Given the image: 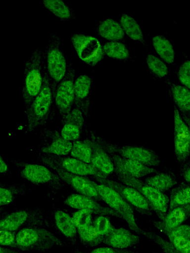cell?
<instances>
[{
  "instance_id": "16",
  "label": "cell",
  "mask_w": 190,
  "mask_h": 253,
  "mask_svg": "<svg viewBox=\"0 0 190 253\" xmlns=\"http://www.w3.org/2000/svg\"><path fill=\"white\" fill-rule=\"evenodd\" d=\"M174 150L177 161L181 163L190 156V126L182 118L174 106Z\"/></svg>"
},
{
  "instance_id": "40",
  "label": "cell",
  "mask_w": 190,
  "mask_h": 253,
  "mask_svg": "<svg viewBox=\"0 0 190 253\" xmlns=\"http://www.w3.org/2000/svg\"><path fill=\"white\" fill-rule=\"evenodd\" d=\"M93 212L88 210H78L71 216L77 229L85 228L93 223Z\"/></svg>"
},
{
  "instance_id": "4",
  "label": "cell",
  "mask_w": 190,
  "mask_h": 253,
  "mask_svg": "<svg viewBox=\"0 0 190 253\" xmlns=\"http://www.w3.org/2000/svg\"><path fill=\"white\" fill-rule=\"evenodd\" d=\"M43 52L42 48L38 47L24 64L21 94L25 110L40 92L43 86Z\"/></svg>"
},
{
  "instance_id": "47",
  "label": "cell",
  "mask_w": 190,
  "mask_h": 253,
  "mask_svg": "<svg viewBox=\"0 0 190 253\" xmlns=\"http://www.w3.org/2000/svg\"><path fill=\"white\" fill-rule=\"evenodd\" d=\"M7 212V211L5 210L4 207L0 208V218L5 214Z\"/></svg>"
},
{
  "instance_id": "39",
  "label": "cell",
  "mask_w": 190,
  "mask_h": 253,
  "mask_svg": "<svg viewBox=\"0 0 190 253\" xmlns=\"http://www.w3.org/2000/svg\"><path fill=\"white\" fill-rule=\"evenodd\" d=\"M93 225L98 234L103 238L109 235L115 228L109 217L102 215H96L93 221Z\"/></svg>"
},
{
  "instance_id": "25",
  "label": "cell",
  "mask_w": 190,
  "mask_h": 253,
  "mask_svg": "<svg viewBox=\"0 0 190 253\" xmlns=\"http://www.w3.org/2000/svg\"><path fill=\"white\" fill-rule=\"evenodd\" d=\"M171 88L174 106L179 111L182 118L190 126V93L187 87L174 84L169 80L166 81Z\"/></svg>"
},
{
  "instance_id": "34",
  "label": "cell",
  "mask_w": 190,
  "mask_h": 253,
  "mask_svg": "<svg viewBox=\"0 0 190 253\" xmlns=\"http://www.w3.org/2000/svg\"><path fill=\"white\" fill-rule=\"evenodd\" d=\"M77 235L81 243L86 247H95L102 243L103 238L100 236L93 223L83 229H77Z\"/></svg>"
},
{
  "instance_id": "44",
  "label": "cell",
  "mask_w": 190,
  "mask_h": 253,
  "mask_svg": "<svg viewBox=\"0 0 190 253\" xmlns=\"http://www.w3.org/2000/svg\"><path fill=\"white\" fill-rule=\"evenodd\" d=\"M180 174L183 177L184 181L190 183V162L188 159L181 163L179 169Z\"/></svg>"
},
{
  "instance_id": "15",
  "label": "cell",
  "mask_w": 190,
  "mask_h": 253,
  "mask_svg": "<svg viewBox=\"0 0 190 253\" xmlns=\"http://www.w3.org/2000/svg\"><path fill=\"white\" fill-rule=\"evenodd\" d=\"M39 136L38 153L59 156L69 155L72 142L63 138L57 130L43 127L39 130Z\"/></svg>"
},
{
  "instance_id": "20",
  "label": "cell",
  "mask_w": 190,
  "mask_h": 253,
  "mask_svg": "<svg viewBox=\"0 0 190 253\" xmlns=\"http://www.w3.org/2000/svg\"><path fill=\"white\" fill-rule=\"evenodd\" d=\"M52 224L56 231L72 247H76L77 229L71 216L66 211L54 208L52 213Z\"/></svg>"
},
{
  "instance_id": "17",
  "label": "cell",
  "mask_w": 190,
  "mask_h": 253,
  "mask_svg": "<svg viewBox=\"0 0 190 253\" xmlns=\"http://www.w3.org/2000/svg\"><path fill=\"white\" fill-rule=\"evenodd\" d=\"M106 151L110 155L114 167V172L142 179L158 171L135 160L122 157L110 151Z\"/></svg>"
},
{
  "instance_id": "12",
  "label": "cell",
  "mask_w": 190,
  "mask_h": 253,
  "mask_svg": "<svg viewBox=\"0 0 190 253\" xmlns=\"http://www.w3.org/2000/svg\"><path fill=\"white\" fill-rule=\"evenodd\" d=\"M75 76V69L70 63L68 64L65 76L58 84L55 90L54 103L61 116V119L69 113L74 106Z\"/></svg>"
},
{
  "instance_id": "27",
  "label": "cell",
  "mask_w": 190,
  "mask_h": 253,
  "mask_svg": "<svg viewBox=\"0 0 190 253\" xmlns=\"http://www.w3.org/2000/svg\"><path fill=\"white\" fill-rule=\"evenodd\" d=\"M181 253H190V226L183 224L165 234Z\"/></svg>"
},
{
  "instance_id": "14",
  "label": "cell",
  "mask_w": 190,
  "mask_h": 253,
  "mask_svg": "<svg viewBox=\"0 0 190 253\" xmlns=\"http://www.w3.org/2000/svg\"><path fill=\"white\" fill-rule=\"evenodd\" d=\"M54 171L64 182L78 194L91 197L95 200L100 198L94 185V181L88 177L70 173L55 164L45 160H38Z\"/></svg>"
},
{
  "instance_id": "28",
  "label": "cell",
  "mask_w": 190,
  "mask_h": 253,
  "mask_svg": "<svg viewBox=\"0 0 190 253\" xmlns=\"http://www.w3.org/2000/svg\"><path fill=\"white\" fill-rule=\"evenodd\" d=\"M29 190L25 183L9 184L0 182V208L12 204L18 197L25 195Z\"/></svg>"
},
{
  "instance_id": "22",
  "label": "cell",
  "mask_w": 190,
  "mask_h": 253,
  "mask_svg": "<svg viewBox=\"0 0 190 253\" xmlns=\"http://www.w3.org/2000/svg\"><path fill=\"white\" fill-rule=\"evenodd\" d=\"M93 79L87 75H81L75 79L74 106L78 108L84 116H90L91 99L90 92Z\"/></svg>"
},
{
  "instance_id": "36",
  "label": "cell",
  "mask_w": 190,
  "mask_h": 253,
  "mask_svg": "<svg viewBox=\"0 0 190 253\" xmlns=\"http://www.w3.org/2000/svg\"><path fill=\"white\" fill-rule=\"evenodd\" d=\"M139 235L143 236L155 244L163 253H181L168 240L152 230L141 228Z\"/></svg>"
},
{
  "instance_id": "24",
  "label": "cell",
  "mask_w": 190,
  "mask_h": 253,
  "mask_svg": "<svg viewBox=\"0 0 190 253\" xmlns=\"http://www.w3.org/2000/svg\"><path fill=\"white\" fill-rule=\"evenodd\" d=\"M140 242L139 234L124 227L115 228L113 231L103 238L102 243L116 250H129Z\"/></svg>"
},
{
  "instance_id": "26",
  "label": "cell",
  "mask_w": 190,
  "mask_h": 253,
  "mask_svg": "<svg viewBox=\"0 0 190 253\" xmlns=\"http://www.w3.org/2000/svg\"><path fill=\"white\" fill-rule=\"evenodd\" d=\"M143 181L163 193L170 190L178 184L175 174L167 168L162 171L158 170L144 178Z\"/></svg>"
},
{
  "instance_id": "8",
  "label": "cell",
  "mask_w": 190,
  "mask_h": 253,
  "mask_svg": "<svg viewBox=\"0 0 190 253\" xmlns=\"http://www.w3.org/2000/svg\"><path fill=\"white\" fill-rule=\"evenodd\" d=\"M95 186L100 200L108 207L118 213L128 224L131 231L139 234L141 229L138 225L134 210L115 190L103 184L94 181Z\"/></svg>"
},
{
  "instance_id": "19",
  "label": "cell",
  "mask_w": 190,
  "mask_h": 253,
  "mask_svg": "<svg viewBox=\"0 0 190 253\" xmlns=\"http://www.w3.org/2000/svg\"><path fill=\"white\" fill-rule=\"evenodd\" d=\"M64 203L68 207L77 210H88L97 215L111 216L122 219L121 216L108 207L102 206L96 200L78 193L68 195Z\"/></svg>"
},
{
  "instance_id": "32",
  "label": "cell",
  "mask_w": 190,
  "mask_h": 253,
  "mask_svg": "<svg viewBox=\"0 0 190 253\" xmlns=\"http://www.w3.org/2000/svg\"><path fill=\"white\" fill-rule=\"evenodd\" d=\"M120 23L124 33L128 37L146 45L141 28L134 18L128 14H123L120 18Z\"/></svg>"
},
{
  "instance_id": "37",
  "label": "cell",
  "mask_w": 190,
  "mask_h": 253,
  "mask_svg": "<svg viewBox=\"0 0 190 253\" xmlns=\"http://www.w3.org/2000/svg\"><path fill=\"white\" fill-rule=\"evenodd\" d=\"M69 156L84 162L91 164L92 149L88 143L84 140H76L72 142V146Z\"/></svg>"
},
{
  "instance_id": "29",
  "label": "cell",
  "mask_w": 190,
  "mask_h": 253,
  "mask_svg": "<svg viewBox=\"0 0 190 253\" xmlns=\"http://www.w3.org/2000/svg\"><path fill=\"white\" fill-rule=\"evenodd\" d=\"M95 30L101 37L112 41L123 40L125 36L121 25L110 18L99 21Z\"/></svg>"
},
{
  "instance_id": "5",
  "label": "cell",
  "mask_w": 190,
  "mask_h": 253,
  "mask_svg": "<svg viewBox=\"0 0 190 253\" xmlns=\"http://www.w3.org/2000/svg\"><path fill=\"white\" fill-rule=\"evenodd\" d=\"M50 225L45 211L39 208H22L0 218V228L16 233L26 228H48Z\"/></svg>"
},
{
  "instance_id": "9",
  "label": "cell",
  "mask_w": 190,
  "mask_h": 253,
  "mask_svg": "<svg viewBox=\"0 0 190 253\" xmlns=\"http://www.w3.org/2000/svg\"><path fill=\"white\" fill-rule=\"evenodd\" d=\"M96 137L103 148L127 159L139 162L150 167L158 166L161 163L159 155L153 150L138 145L118 146L111 143L96 133Z\"/></svg>"
},
{
  "instance_id": "2",
  "label": "cell",
  "mask_w": 190,
  "mask_h": 253,
  "mask_svg": "<svg viewBox=\"0 0 190 253\" xmlns=\"http://www.w3.org/2000/svg\"><path fill=\"white\" fill-rule=\"evenodd\" d=\"M69 245L46 228H24L15 234L16 250L21 252H45Z\"/></svg>"
},
{
  "instance_id": "30",
  "label": "cell",
  "mask_w": 190,
  "mask_h": 253,
  "mask_svg": "<svg viewBox=\"0 0 190 253\" xmlns=\"http://www.w3.org/2000/svg\"><path fill=\"white\" fill-rule=\"evenodd\" d=\"M168 210L190 205V185L185 181L177 184L170 190Z\"/></svg>"
},
{
  "instance_id": "46",
  "label": "cell",
  "mask_w": 190,
  "mask_h": 253,
  "mask_svg": "<svg viewBox=\"0 0 190 253\" xmlns=\"http://www.w3.org/2000/svg\"><path fill=\"white\" fill-rule=\"evenodd\" d=\"M0 253H23V252L0 246Z\"/></svg>"
},
{
  "instance_id": "48",
  "label": "cell",
  "mask_w": 190,
  "mask_h": 253,
  "mask_svg": "<svg viewBox=\"0 0 190 253\" xmlns=\"http://www.w3.org/2000/svg\"><path fill=\"white\" fill-rule=\"evenodd\" d=\"M159 253V252H145V253H139V252H134L132 250H128L125 252H124V253Z\"/></svg>"
},
{
  "instance_id": "18",
  "label": "cell",
  "mask_w": 190,
  "mask_h": 253,
  "mask_svg": "<svg viewBox=\"0 0 190 253\" xmlns=\"http://www.w3.org/2000/svg\"><path fill=\"white\" fill-rule=\"evenodd\" d=\"M95 134V131L91 130L89 138L85 139L92 149L91 164L108 177L114 172V165L110 155L97 140Z\"/></svg>"
},
{
  "instance_id": "11",
  "label": "cell",
  "mask_w": 190,
  "mask_h": 253,
  "mask_svg": "<svg viewBox=\"0 0 190 253\" xmlns=\"http://www.w3.org/2000/svg\"><path fill=\"white\" fill-rule=\"evenodd\" d=\"M70 40L78 57L85 63L95 66L103 59V49L96 38L75 33Z\"/></svg>"
},
{
  "instance_id": "1",
  "label": "cell",
  "mask_w": 190,
  "mask_h": 253,
  "mask_svg": "<svg viewBox=\"0 0 190 253\" xmlns=\"http://www.w3.org/2000/svg\"><path fill=\"white\" fill-rule=\"evenodd\" d=\"M54 103L52 86L43 69V86L40 92L25 110L27 118L26 133L45 126L48 122Z\"/></svg>"
},
{
  "instance_id": "7",
  "label": "cell",
  "mask_w": 190,
  "mask_h": 253,
  "mask_svg": "<svg viewBox=\"0 0 190 253\" xmlns=\"http://www.w3.org/2000/svg\"><path fill=\"white\" fill-rule=\"evenodd\" d=\"M120 182L138 190L147 202L152 211L162 220L168 210L169 197L141 179L115 173Z\"/></svg>"
},
{
  "instance_id": "41",
  "label": "cell",
  "mask_w": 190,
  "mask_h": 253,
  "mask_svg": "<svg viewBox=\"0 0 190 253\" xmlns=\"http://www.w3.org/2000/svg\"><path fill=\"white\" fill-rule=\"evenodd\" d=\"M16 233L0 228V246L16 249Z\"/></svg>"
},
{
  "instance_id": "13",
  "label": "cell",
  "mask_w": 190,
  "mask_h": 253,
  "mask_svg": "<svg viewBox=\"0 0 190 253\" xmlns=\"http://www.w3.org/2000/svg\"><path fill=\"white\" fill-rule=\"evenodd\" d=\"M95 181L107 185L117 192L134 210L148 216L152 215V210L146 200L137 189L120 181L107 178H98Z\"/></svg>"
},
{
  "instance_id": "10",
  "label": "cell",
  "mask_w": 190,
  "mask_h": 253,
  "mask_svg": "<svg viewBox=\"0 0 190 253\" xmlns=\"http://www.w3.org/2000/svg\"><path fill=\"white\" fill-rule=\"evenodd\" d=\"M38 160H45L52 163L63 169L74 174L92 178L95 181L98 178H107L92 164L71 157L69 156H59L38 153Z\"/></svg>"
},
{
  "instance_id": "38",
  "label": "cell",
  "mask_w": 190,
  "mask_h": 253,
  "mask_svg": "<svg viewBox=\"0 0 190 253\" xmlns=\"http://www.w3.org/2000/svg\"><path fill=\"white\" fill-rule=\"evenodd\" d=\"M146 63L150 72L156 78H162L170 72L165 63L151 53L147 56Z\"/></svg>"
},
{
  "instance_id": "42",
  "label": "cell",
  "mask_w": 190,
  "mask_h": 253,
  "mask_svg": "<svg viewBox=\"0 0 190 253\" xmlns=\"http://www.w3.org/2000/svg\"><path fill=\"white\" fill-rule=\"evenodd\" d=\"M178 77L181 83L188 89L190 86V63L189 60L184 62L178 70Z\"/></svg>"
},
{
  "instance_id": "23",
  "label": "cell",
  "mask_w": 190,
  "mask_h": 253,
  "mask_svg": "<svg viewBox=\"0 0 190 253\" xmlns=\"http://www.w3.org/2000/svg\"><path fill=\"white\" fill-rule=\"evenodd\" d=\"M190 216V205L175 208L168 211L162 220H151L158 230L165 234L170 230L184 224Z\"/></svg>"
},
{
  "instance_id": "31",
  "label": "cell",
  "mask_w": 190,
  "mask_h": 253,
  "mask_svg": "<svg viewBox=\"0 0 190 253\" xmlns=\"http://www.w3.org/2000/svg\"><path fill=\"white\" fill-rule=\"evenodd\" d=\"M42 3L46 9L61 20L69 21L76 18L74 10L62 0H44Z\"/></svg>"
},
{
  "instance_id": "21",
  "label": "cell",
  "mask_w": 190,
  "mask_h": 253,
  "mask_svg": "<svg viewBox=\"0 0 190 253\" xmlns=\"http://www.w3.org/2000/svg\"><path fill=\"white\" fill-rule=\"evenodd\" d=\"M61 122V136L71 142L79 140L85 125L84 116L81 110L74 107Z\"/></svg>"
},
{
  "instance_id": "6",
  "label": "cell",
  "mask_w": 190,
  "mask_h": 253,
  "mask_svg": "<svg viewBox=\"0 0 190 253\" xmlns=\"http://www.w3.org/2000/svg\"><path fill=\"white\" fill-rule=\"evenodd\" d=\"M60 44V37L57 33H52L43 52V69L51 85L53 97L56 86L65 76L68 67Z\"/></svg>"
},
{
  "instance_id": "3",
  "label": "cell",
  "mask_w": 190,
  "mask_h": 253,
  "mask_svg": "<svg viewBox=\"0 0 190 253\" xmlns=\"http://www.w3.org/2000/svg\"><path fill=\"white\" fill-rule=\"evenodd\" d=\"M10 162L17 168L22 179L35 185L46 186L54 195L65 186V183L62 179L43 164L13 159H11Z\"/></svg>"
},
{
  "instance_id": "43",
  "label": "cell",
  "mask_w": 190,
  "mask_h": 253,
  "mask_svg": "<svg viewBox=\"0 0 190 253\" xmlns=\"http://www.w3.org/2000/svg\"><path fill=\"white\" fill-rule=\"evenodd\" d=\"M75 253H122L125 252L129 250H116L109 247H100L95 248L90 251H84L79 250L75 247Z\"/></svg>"
},
{
  "instance_id": "35",
  "label": "cell",
  "mask_w": 190,
  "mask_h": 253,
  "mask_svg": "<svg viewBox=\"0 0 190 253\" xmlns=\"http://www.w3.org/2000/svg\"><path fill=\"white\" fill-rule=\"evenodd\" d=\"M103 51L108 57L120 60L130 58L129 50L124 43L118 41H111L105 43Z\"/></svg>"
},
{
  "instance_id": "33",
  "label": "cell",
  "mask_w": 190,
  "mask_h": 253,
  "mask_svg": "<svg viewBox=\"0 0 190 253\" xmlns=\"http://www.w3.org/2000/svg\"><path fill=\"white\" fill-rule=\"evenodd\" d=\"M154 48L164 61L168 64L173 63L175 58V52L170 42L165 37L157 35L152 38Z\"/></svg>"
},
{
  "instance_id": "45",
  "label": "cell",
  "mask_w": 190,
  "mask_h": 253,
  "mask_svg": "<svg viewBox=\"0 0 190 253\" xmlns=\"http://www.w3.org/2000/svg\"><path fill=\"white\" fill-rule=\"evenodd\" d=\"M11 173L10 167L0 154V177H4Z\"/></svg>"
}]
</instances>
